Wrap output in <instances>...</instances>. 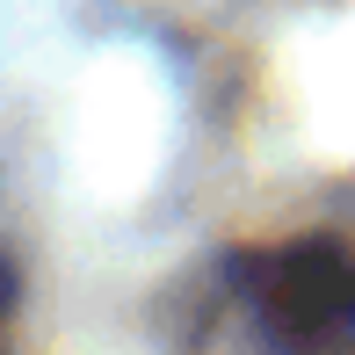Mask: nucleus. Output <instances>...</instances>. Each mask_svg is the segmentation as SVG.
<instances>
[{"mask_svg":"<svg viewBox=\"0 0 355 355\" xmlns=\"http://www.w3.org/2000/svg\"><path fill=\"white\" fill-rule=\"evenodd\" d=\"M15 312V268H8V254H0V319Z\"/></svg>","mask_w":355,"mask_h":355,"instance_id":"obj_2","label":"nucleus"},{"mask_svg":"<svg viewBox=\"0 0 355 355\" xmlns=\"http://www.w3.org/2000/svg\"><path fill=\"white\" fill-rule=\"evenodd\" d=\"M268 327L290 355H355V247L304 239L261 276Z\"/></svg>","mask_w":355,"mask_h":355,"instance_id":"obj_1","label":"nucleus"}]
</instances>
